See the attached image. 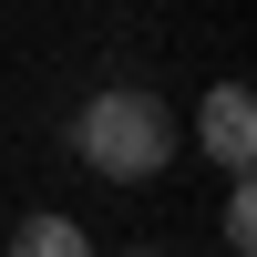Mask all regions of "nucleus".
Segmentation results:
<instances>
[{
  "label": "nucleus",
  "instance_id": "nucleus-5",
  "mask_svg": "<svg viewBox=\"0 0 257 257\" xmlns=\"http://www.w3.org/2000/svg\"><path fill=\"white\" fill-rule=\"evenodd\" d=\"M123 257H155V247H123Z\"/></svg>",
  "mask_w": 257,
  "mask_h": 257
},
{
  "label": "nucleus",
  "instance_id": "nucleus-1",
  "mask_svg": "<svg viewBox=\"0 0 257 257\" xmlns=\"http://www.w3.org/2000/svg\"><path fill=\"white\" fill-rule=\"evenodd\" d=\"M175 144H185V123L165 113V93H144V82H113V93H93L72 113V155L93 165V175H113V185H155L165 165H175Z\"/></svg>",
  "mask_w": 257,
  "mask_h": 257
},
{
  "label": "nucleus",
  "instance_id": "nucleus-3",
  "mask_svg": "<svg viewBox=\"0 0 257 257\" xmlns=\"http://www.w3.org/2000/svg\"><path fill=\"white\" fill-rule=\"evenodd\" d=\"M11 257H93V237H82L72 216H21L11 226Z\"/></svg>",
  "mask_w": 257,
  "mask_h": 257
},
{
  "label": "nucleus",
  "instance_id": "nucleus-2",
  "mask_svg": "<svg viewBox=\"0 0 257 257\" xmlns=\"http://www.w3.org/2000/svg\"><path fill=\"white\" fill-rule=\"evenodd\" d=\"M196 144L226 165V175H247V155H257V103H247V82H216V93H206V123H196Z\"/></svg>",
  "mask_w": 257,
  "mask_h": 257
},
{
  "label": "nucleus",
  "instance_id": "nucleus-4",
  "mask_svg": "<svg viewBox=\"0 0 257 257\" xmlns=\"http://www.w3.org/2000/svg\"><path fill=\"white\" fill-rule=\"evenodd\" d=\"M216 237H226V257H247V247H257V196H247V175L226 185V206H216Z\"/></svg>",
  "mask_w": 257,
  "mask_h": 257
}]
</instances>
